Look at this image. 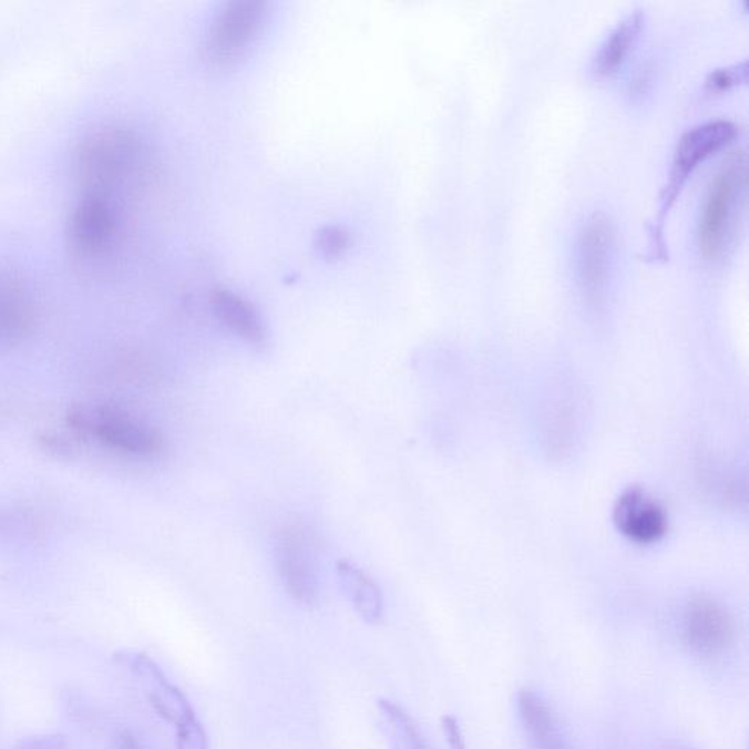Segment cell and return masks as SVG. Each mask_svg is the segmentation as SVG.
<instances>
[{
    "label": "cell",
    "mask_w": 749,
    "mask_h": 749,
    "mask_svg": "<svg viewBox=\"0 0 749 749\" xmlns=\"http://www.w3.org/2000/svg\"><path fill=\"white\" fill-rule=\"evenodd\" d=\"M72 164L85 194L112 201L113 194L141 176L145 164L143 143L127 127H99L78 144Z\"/></svg>",
    "instance_id": "obj_1"
},
{
    "label": "cell",
    "mask_w": 749,
    "mask_h": 749,
    "mask_svg": "<svg viewBox=\"0 0 749 749\" xmlns=\"http://www.w3.org/2000/svg\"><path fill=\"white\" fill-rule=\"evenodd\" d=\"M738 127L726 119H716L691 127L676 145L668 184L660 195L659 213L650 233L651 257L666 259L665 225L670 209L683 194L692 173L717 151L725 148L737 136Z\"/></svg>",
    "instance_id": "obj_2"
},
{
    "label": "cell",
    "mask_w": 749,
    "mask_h": 749,
    "mask_svg": "<svg viewBox=\"0 0 749 749\" xmlns=\"http://www.w3.org/2000/svg\"><path fill=\"white\" fill-rule=\"evenodd\" d=\"M746 154H735L712 177L698 218V248L702 258L717 259L725 254L737 227L746 199Z\"/></svg>",
    "instance_id": "obj_3"
},
{
    "label": "cell",
    "mask_w": 749,
    "mask_h": 749,
    "mask_svg": "<svg viewBox=\"0 0 749 749\" xmlns=\"http://www.w3.org/2000/svg\"><path fill=\"white\" fill-rule=\"evenodd\" d=\"M278 574L286 592L300 605L314 606L319 599L318 537L304 520H289L276 536Z\"/></svg>",
    "instance_id": "obj_4"
},
{
    "label": "cell",
    "mask_w": 749,
    "mask_h": 749,
    "mask_svg": "<svg viewBox=\"0 0 749 749\" xmlns=\"http://www.w3.org/2000/svg\"><path fill=\"white\" fill-rule=\"evenodd\" d=\"M68 424L76 435L95 438L109 449L125 454L150 456L162 450L157 432L116 409L74 408L68 413Z\"/></svg>",
    "instance_id": "obj_5"
},
{
    "label": "cell",
    "mask_w": 749,
    "mask_h": 749,
    "mask_svg": "<svg viewBox=\"0 0 749 749\" xmlns=\"http://www.w3.org/2000/svg\"><path fill=\"white\" fill-rule=\"evenodd\" d=\"M265 16V3L255 0L223 4L205 34V57L216 65H230L244 57L261 33Z\"/></svg>",
    "instance_id": "obj_6"
},
{
    "label": "cell",
    "mask_w": 749,
    "mask_h": 749,
    "mask_svg": "<svg viewBox=\"0 0 749 749\" xmlns=\"http://www.w3.org/2000/svg\"><path fill=\"white\" fill-rule=\"evenodd\" d=\"M616 233L605 213H593L579 228L577 239L578 285L591 304H601L614 271Z\"/></svg>",
    "instance_id": "obj_7"
},
{
    "label": "cell",
    "mask_w": 749,
    "mask_h": 749,
    "mask_svg": "<svg viewBox=\"0 0 749 749\" xmlns=\"http://www.w3.org/2000/svg\"><path fill=\"white\" fill-rule=\"evenodd\" d=\"M735 623L719 602L696 597L685 606L680 637L685 647L702 660H717L733 646Z\"/></svg>",
    "instance_id": "obj_8"
},
{
    "label": "cell",
    "mask_w": 749,
    "mask_h": 749,
    "mask_svg": "<svg viewBox=\"0 0 749 749\" xmlns=\"http://www.w3.org/2000/svg\"><path fill=\"white\" fill-rule=\"evenodd\" d=\"M117 226V212L113 201L85 194L71 213V244L78 253L86 257H98L113 244Z\"/></svg>",
    "instance_id": "obj_9"
},
{
    "label": "cell",
    "mask_w": 749,
    "mask_h": 749,
    "mask_svg": "<svg viewBox=\"0 0 749 749\" xmlns=\"http://www.w3.org/2000/svg\"><path fill=\"white\" fill-rule=\"evenodd\" d=\"M614 523L623 536L638 545H653L668 533V515L642 488L620 493L614 506Z\"/></svg>",
    "instance_id": "obj_10"
},
{
    "label": "cell",
    "mask_w": 749,
    "mask_h": 749,
    "mask_svg": "<svg viewBox=\"0 0 749 749\" xmlns=\"http://www.w3.org/2000/svg\"><path fill=\"white\" fill-rule=\"evenodd\" d=\"M34 305L16 274L0 269V345L21 341L34 326Z\"/></svg>",
    "instance_id": "obj_11"
},
{
    "label": "cell",
    "mask_w": 749,
    "mask_h": 749,
    "mask_svg": "<svg viewBox=\"0 0 749 749\" xmlns=\"http://www.w3.org/2000/svg\"><path fill=\"white\" fill-rule=\"evenodd\" d=\"M517 709L532 749H571L558 716L541 696L523 689L517 697Z\"/></svg>",
    "instance_id": "obj_12"
},
{
    "label": "cell",
    "mask_w": 749,
    "mask_h": 749,
    "mask_svg": "<svg viewBox=\"0 0 749 749\" xmlns=\"http://www.w3.org/2000/svg\"><path fill=\"white\" fill-rule=\"evenodd\" d=\"M644 29L643 11L629 12L606 35L592 59V75L597 80H605L616 72L627 61L633 49L636 48Z\"/></svg>",
    "instance_id": "obj_13"
},
{
    "label": "cell",
    "mask_w": 749,
    "mask_h": 749,
    "mask_svg": "<svg viewBox=\"0 0 749 749\" xmlns=\"http://www.w3.org/2000/svg\"><path fill=\"white\" fill-rule=\"evenodd\" d=\"M212 308L218 321L249 345L261 346L267 340V328L257 308L230 290H216Z\"/></svg>",
    "instance_id": "obj_14"
},
{
    "label": "cell",
    "mask_w": 749,
    "mask_h": 749,
    "mask_svg": "<svg viewBox=\"0 0 749 749\" xmlns=\"http://www.w3.org/2000/svg\"><path fill=\"white\" fill-rule=\"evenodd\" d=\"M136 669L140 674L147 678L150 684V701L155 711L167 720L168 724L179 726L186 720L195 717V710L192 709L191 702L187 701L185 694L176 688L175 685L168 683L166 676L147 659V657H140L136 661Z\"/></svg>",
    "instance_id": "obj_15"
},
{
    "label": "cell",
    "mask_w": 749,
    "mask_h": 749,
    "mask_svg": "<svg viewBox=\"0 0 749 749\" xmlns=\"http://www.w3.org/2000/svg\"><path fill=\"white\" fill-rule=\"evenodd\" d=\"M337 574L342 591L349 597L360 618L368 624H378L383 614V599L373 579L346 560L338 562Z\"/></svg>",
    "instance_id": "obj_16"
},
{
    "label": "cell",
    "mask_w": 749,
    "mask_h": 749,
    "mask_svg": "<svg viewBox=\"0 0 749 749\" xmlns=\"http://www.w3.org/2000/svg\"><path fill=\"white\" fill-rule=\"evenodd\" d=\"M392 749H428L418 725L408 712L392 716L386 725Z\"/></svg>",
    "instance_id": "obj_17"
},
{
    "label": "cell",
    "mask_w": 749,
    "mask_h": 749,
    "mask_svg": "<svg viewBox=\"0 0 749 749\" xmlns=\"http://www.w3.org/2000/svg\"><path fill=\"white\" fill-rule=\"evenodd\" d=\"M351 246V235L345 227L327 226L315 237V248L326 258H338Z\"/></svg>",
    "instance_id": "obj_18"
},
{
    "label": "cell",
    "mask_w": 749,
    "mask_h": 749,
    "mask_svg": "<svg viewBox=\"0 0 749 749\" xmlns=\"http://www.w3.org/2000/svg\"><path fill=\"white\" fill-rule=\"evenodd\" d=\"M748 78V63L742 61L732 66L720 68L707 76L706 86L711 93H725L733 86L746 84Z\"/></svg>",
    "instance_id": "obj_19"
},
{
    "label": "cell",
    "mask_w": 749,
    "mask_h": 749,
    "mask_svg": "<svg viewBox=\"0 0 749 749\" xmlns=\"http://www.w3.org/2000/svg\"><path fill=\"white\" fill-rule=\"evenodd\" d=\"M176 729V749H209L207 732L196 716Z\"/></svg>",
    "instance_id": "obj_20"
},
{
    "label": "cell",
    "mask_w": 749,
    "mask_h": 749,
    "mask_svg": "<svg viewBox=\"0 0 749 749\" xmlns=\"http://www.w3.org/2000/svg\"><path fill=\"white\" fill-rule=\"evenodd\" d=\"M442 729H444L447 742H449L451 749H468L459 721H456L454 717L445 716L444 719H442Z\"/></svg>",
    "instance_id": "obj_21"
},
{
    "label": "cell",
    "mask_w": 749,
    "mask_h": 749,
    "mask_svg": "<svg viewBox=\"0 0 749 749\" xmlns=\"http://www.w3.org/2000/svg\"><path fill=\"white\" fill-rule=\"evenodd\" d=\"M40 444L45 451L52 452L58 456H71L72 445L61 437L43 435L40 438Z\"/></svg>",
    "instance_id": "obj_22"
},
{
    "label": "cell",
    "mask_w": 749,
    "mask_h": 749,
    "mask_svg": "<svg viewBox=\"0 0 749 749\" xmlns=\"http://www.w3.org/2000/svg\"><path fill=\"white\" fill-rule=\"evenodd\" d=\"M18 749H65V739L62 737H38L22 742Z\"/></svg>",
    "instance_id": "obj_23"
},
{
    "label": "cell",
    "mask_w": 749,
    "mask_h": 749,
    "mask_svg": "<svg viewBox=\"0 0 749 749\" xmlns=\"http://www.w3.org/2000/svg\"><path fill=\"white\" fill-rule=\"evenodd\" d=\"M116 749H143L140 747V743L136 742V739L134 737H131V735H121V737L117 738V743H116Z\"/></svg>",
    "instance_id": "obj_24"
}]
</instances>
